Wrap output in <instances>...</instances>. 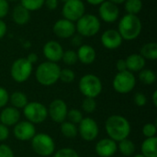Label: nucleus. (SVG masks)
<instances>
[{
    "label": "nucleus",
    "instance_id": "41",
    "mask_svg": "<svg viewBox=\"0 0 157 157\" xmlns=\"http://www.w3.org/2000/svg\"><path fill=\"white\" fill-rule=\"evenodd\" d=\"M9 136V130L8 127H6V125L0 123V142H4L6 141Z\"/></svg>",
    "mask_w": 157,
    "mask_h": 157
},
{
    "label": "nucleus",
    "instance_id": "42",
    "mask_svg": "<svg viewBox=\"0 0 157 157\" xmlns=\"http://www.w3.org/2000/svg\"><path fill=\"white\" fill-rule=\"evenodd\" d=\"M44 5L46 6V7L50 10H54L58 7L59 5V1L58 0H45Z\"/></svg>",
    "mask_w": 157,
    "mask_h": 157
},
{
    "label": "nucleus",
    "instance_id": "6",
    "mask_svg": "<svg viewBox=\"0 0 157 157\" xmlns=\"http://www.w3.org/2000/svg\"><path fill=\"white\" fill-rule=\"evenodd\" d=\"M32 150L40 156L47 157L53 155L55 150V143L53 139L47 133H36L31 139Z\"/></svg>",
    "mask_w": 157,
    "mask_h": 157
},
{
    "label": "nucleus",
    "instance_id": "29",
    "mask_svg": "<svg viewBox=\"0 0 157 157\" xmlns=\"http://www.w3.org/2000/svg\"><path fill=\"white\" fill-rule=\"evenodd\" d=\"M139 80L144 85H153L156 81V75L151 69H143L139 72Z\"/></svg>",
    "mask_w": 157,
    "mask_h": 157
},
{
    "label": "nucleus",
    "instance_id": "8",
    "mask_svg": "<svg viewBox=\"0 0 157 157\" xmlns=\"http://www.w3.org/2000/svg\"><path fill=\"white\" fill-rule=\"evenodd\" d=\"M113 88L120 94H128L133 90L136 86V78L133 73L126 70L119 72L112 82Z\"/></svg>",
    "mask_w": 157,
    "mask_h": 157
},
{
    "label": "nucleus",
    "instance_id": "46",
    "mask_svg": "<svg viewBox=\"0 0 157 157\" xmlns=\"http://www.w3.org/2000/svg\"><path fill=\"white\" fill-rule=\"evenodd\" d=\"M26 59L33 65L34 63H36L38 62V55H37L36 53H34V52H31V53H29V54L27 56Z\"/></svg>",
    "mask_w": 157,
    "mask_h": 157
},
{
    "label": "nucleus",
    "instance_id": "12",
    "mask_svg": "<svg viewBox=\"0 0 157 157\" xmlns=\"http://www.w3.org/2000/svg\"><path fill=\"white\" fill-rule=\"evenodd\" d=\"M68 108L66 103L59 98L51 102L48 108V116L56 123H62L66 121Z\"/></svg>",
    "mask_w": 157,
    "mask_h": 157
},
{
    "label": "nucleus",
    "instance_id": "51",
    "mask_svg": "<svg viewBox=\"0 0 157 157\" xmlns=\"http://www.w3.org/2000/svg\"><path fill=\"white\" fill-rule=\"evenodd\" d=\"M58 1H59V2H63V3L64 4V3H65V2H67L68 0H58Z\"/></svg>",
    "mask_w": 157,
    "mask_h": 157
},
{
    "label": "nucleus",
    "instance_id": "13",
    "mask_svg": "<svg viewBox=\"0 0 157 157\" xmlns=\"http://www.w3.org/2000/svg\"><path fill=\"white\" fill-rule=\"evenodd\" d=\"M98 16L106 23H113L120 17V8L109 0L104 1L98 6Z\"/></svg>",
    "mask_w": 157,
    "mask_h": 157
},
{
    "label": "nucleus",
    "instance_id": "9",
    "mask_svg": "<svg viewBox=\"0 0 157 157\" xmlns=\"http://www.w3.org/2000/svg\"><path fill=\"white\" fill-rule=\"evenodd\" d=\"M33 66L26 58H18L11 65L10 75L17 83L26 82L31 75Z\"/></svg>",
    "mask_w": 157,
    "mask_h": 157
},
{
    "label": "nucleus",
    "instance_id": "34",
    "mask_svg": "<svg viewBox=\"0 0 157 157\" xmlns=\"http://www.w3.org/2000/svg\"><path fill=\"white\" fill-rule=\"evenodd\" d=\"M97 109V101L92 98H85L82 101V109L86 113H92Z\"/></svg>",
    "mask_w": 157,
    "mask_h": 157
},
{
    "label": "nucleus",
    "instance_id": "1",
    "mask_svg": "<svg viewBox=\"0 0 157 157\" xmlns=\"http://www.w3.org/2000/svg\"><path fill=\"white\" fill-rule=\"evenodd\" d=\"M105 129L109 138L116 143L128 138L132 130L129 121L121 115L109 116L105 122Z\"/></svg>",
    "mask_w": 157,
    "mask_h": 157
},
{
    "label": "nucleus",
    "instance_id": "30",
    "mask_svg": "<svg viewBox=\"0 0 157 157\" xmlns=\"http://www.w3.org/2000/svg\"><path fill=\"white\" fill-rule=\"evenodd\" d=\"M45 0H20V5L30 11H37L44 6Z\"/></svg>",
    "mask_w": 157,
    "mask_h": 157
},
{
    "label": "nucleus",
    "instance_id": "21",
    "mask_svg": "<svg viewBox=\"0 0 157 157\" xmlns=\"http://www.w3.org/2000/svg\"><path fill=\"white\" fill-rule=\"evenodd\" d=\"M127 70L132 73H137L143 70L145 66V59L140 53H132L126 59Z\"/></svg>",
    "mask_w": 157,
    "mask_h": 157
},
{
    "label": "nucleus",
    "instance_id": "36",
    "mask_svg": "<svg viewBox=\"0 0 157 157\" xmlns=\"http://www.w3.org/2000/svg\"><path fill=\"white\" fill-rule=\"evenodd\" d=\"M157 128L155 123H146L143 128V133L146 138L155 137Z\"/></svg>",
    "mask_w": 157,
    "mask_h": 157
},
{
    "label": "nucleus",
    "instance_id": "48",
    "mask_svg": "<svg viewBox=\"0 0 157 157\" xmlns=\"http://www.w3.org/2000/svg\"><path fill=\"white\" fill-rule=\"evenodd\" d=\"M152 99H153V103H154V106H155V107H157V91H156V90H155V91L154 92Z\"/></svg>",
    "mask_w": 157,
    "mask_h": 157
},
{
    "label": "nucleus",
    "instance_id": "33",
    "mask_svg": "<svg viewBox=\"0 0 157 157\" xmlns=\"http://www.w3.org/2000/svg\"><path fill=\"white\" fill-rule=\"evenodd\" d=\"M75 74L72 69H69V68L61 69L59 80H61L63 83L69 84V83H72L75 80Z\"/></svg>",
    "mask_w": 157,
    "mask_h": 157
},
{
    "label": "nucleus",
    "instance_id": "52",
    "mask_svg": "<svg viewBox=\"0 0 157 157\" xmlns=\"http://www.w3.org/2000/svg\"><path fill=\"white\" fill-rule=\"evenodd\" d=\"M8 2H16V1H17V0H7Z\"/></svg>",
    "mask_w": 157,
    "mask_h": 157
},
{
    "label": "nucleus",
    "instance_id": "43",
    "mask_svg": "<svg viewBox=\"0 0 157 157\" xmlns=\"http://www.w3.org/2000/svg\"><path fill=\"white\" fill-rule=\"evenodd\" d=\"M72 44L75 47H80L83 44V37L80 36L79 34H75L72 37Z\"/></svg>",
    "mask_w": 157,
    "mask_h": 157
},
{
    "label": "nucleus",
    "instance_id": "44",
    "mask_svg": "<svg viewBox=\"0 0 157 157\" xmlns=\"http://www.w3.org/2000/svg\"><path fill=\"white\" fill-rule=\"evenodd\" d=\"M116 67L118 72H123L127 70V66H126V62L123 59H120L118 60L117 63H116Z\"/></svg>",
    "mask_w": 157,
    "mask_h": 157
},
{
    "label": "nucleus",
    "instance_id": "3",
    "mask_svg": "<svg viewBox=\"0 0 157 157\" xmlns=\"http://www.w3.org/2000/svg\"><path fill=\"white\" fill-rule=\"evenodd\" d=\"M61 67L57 63L43 62L36 69L35 77L39 84L43 86H51L54 85L60 77Z\"/></svg>",
    "mask_w": 157,
    "mask_h": 157
},
{
    "label": "nucleus",
    "instance_id": "40",
    "mask_svg": "<svg viewBox=\"0 0 157 157\" xmlns=\"http://www.w3.org/2000/svg\"><path fill=\"white\" fill-rule=\"evenodd\" d=\"M0 157H15L12 149L6 144H0Z\"/></svg>",
    "mask_w": 157,
    "mask_h": 157
},
{
    "label": "nucleus",
    "instance_id": "20",
    "mask_svg": "<svg viewBox=\"0 0 157 157\" xmlns=\"http://www.w3.org/2000/svg\"><path fill=\"white\" fill-rule=\"evenodd\" d=\"M77 59L84 64H91L95 62L97 57L96 50L87 44H82L80 47H78V50L76 52Z\"/></svg>",
    "mask_w": 157,
    "mask_h": 157
},
{
    "label": "nucleus",
    "instance_id": "49",
    "mask_svg": "<svg viewBox=\"0 0 157 157\" xmlns=\"http://www.w3.org/2000/svg\"><path fill=\"white\" fill-rule=\"evenodd\" d=\"M109 1H110L111 3H113V4H115V5H120V4H123L126 0H109Z\"/></svg>",
    "mask_w": 157,
    "mask_h": 157
},
{
    "label": "nucleus",
    "instance_id": "45",
    "mask_svg": "<svg viewBox=\"0 0 157 157\" xmlns=\"http://www.w3.org/2000/svg\"><path fill=\"white\" fill-rule=\"evenodd\" d=\"M6 30H7V27L6 22L3 21V19H0V40L5 37Z\"/></svg>",
    "mask_w": 157,
    "mask_h": 157
},
{
    "label": "nucleus",
    "instance_id": "23",
    "mask_svg": "<svg viewBox=\"0 0 157 157\" xmlns=\"http://www.w3.org/2000/svg\"><path fill=\"white\" fill-rule=\"evenodd\" d=\"M142 155L144 157H157V138H146L141 146Z\"/></svg>",
    "mask_w": 157,
    "mask_h": 157
},
{
    "label": "nucleus",
    "instance_id": "39",
    "mask_svg": "<svg viewBox=\"0 0 157 157\" xmlns=\"http://www.w3.org/2000/svg\"><path fill=\"white\" fill-rule=\"evenodd\" d=\"M9 11V2L7 0H0V19H3Z\"/></svg>",
    "mask_w": 157,
    "mask_h": 157
},
{
    "label": "nucleus",
    "instance_id": "2",
    "mask_svg": "<svg viewBox=\"0 0 157 157\" xmlns=\"http://www.w3.org/2000/svg\"><path fill=\"white\" fill-rule=\"evenodd\" d=\"M142 29L143 24L137 15L126 14L119 21L117 30L121 34L122 40H133L140 36Z\"/></svg>",
    "mask_w": 157,
    "mask_h": 157
},
{
    "label": "nucleus",
    "instance_id": "11",
    "mask_svg": "<svg viewBox=\"0 0 157 157\" xmlns=\"http://www.w3.org/2000/svg\"><path fill=\"white\" fill-rule=\"evenodd\" d=\"M77 131L80 137L86 142L94 141L98 137L99 132V129L97 121L89 117L83 118V120L78 124Z\"/></svg>",
    "mask_w": 157,
    "mask_h": 157
},
{
    "label": "nucleus",
    "instance_id": "37",
    "mask_svg": "<svg viewBox=\"0 0 157 157\" xmlns=\"http://www.w3.org/2000/svg\"><path fill=\"white\" fill-rule=\"evenodd\" d=\"M9 101V94L7 90L0 86V109L5 108Z\"/></svg>",
    "mask_w": 157,
    "mask_h": 157
},
{
    "label": "nucleus",
    "instance_id": "14",
    "mask_svg": "<svg viewBox=\"0 0 157 157\" xmlns=\"http://www.w3.org/2000/svg\"><path fill=\"white\" fill-rule=\"evenodd\" d=\"M52 31L60 39H69L76 32L75 24L66 18H60L54 23Z\"/></svg>",
    "mask_w": 157,
    "mask_h": 157
},
{
    "label": "nucleus",
    "instance_id": "35",
    "mask_svg": "<svg viewBox=\"0 0 157 157\" xmlns=\"http://www.w3.org/2000/svg\"><path fill=\"white\" fill-rule=\"evenodd\" d=\"M53 154L54 155L52 157H79V155L77 154L75 150H74L73 148H69V147L62 148Z\"/></svg>",
    "mask_w": 157,
    "mask_h": 157
},
{
    "label": "nucleus",
    "instance_id": "25",
    "mask_svg": "<svg viewBox=\"0 0 157 157\" xmlns=\"http://www.w3.org/2000/svg\"><path fill=\"white\" fill-rule=\"evenodd\" d=\"M10 103L12 107L16 109H23L29 102H28V98L27 96L21 92V91H15L13 92L10 97H9Z\"/></svg>",
    "mask_w": 157,
    "mask_h": 157
},
{
    "label": "nucleus",
    "instance_id": "50",
    "mask_svg": "<svg viewBox=\"0 0 157 157\" xmlns=\"http://www.w3.org/2000/svg\"><path fill=\"white\" fill-rule=\"evenodd\" d=\"M133 157H144V156L141 154V155H134Z\"/></svg>",
    "mask_w": 157,
    "mask_h": 157
},
{
    "label": "nucleus",
    "instance_id": "32",
    "mask_svg": "<svg viewBox=\"0 0 157 157\" xmlns=\"http://www.w3.org/2000/svg\"><path fill=\"white\" fill-rule=\"evenodd\" d=\"M62 60L67 65H74L78 61L76 52H75L73 50H67V51L63 52Z\"/></svg>",
    "mask_w": 157,
    "mask_h": 157
},
{
    "label": "nucleus",
    "instance_id": "18",
    "mask_svg": "<svg viewBox=\"0 0 157 157\" xmlns=\"http://www.w3.org/2000/svg\"><path fill=\"white\" fill-rule=\"evenodd\" d=\"M96 154L99 157L113 156L118 151L117 143L110 138H105L98 141L95 146Z\"/></svg>",
    "mask_w": 157,
    "mask_h": 157
},
{
    "label": "nucleus",
    "instance_id": "15",
    "mask_svg": "<svg viewBox=\"0 0 157 157\" xmlns=\"http://www.w3.org/2000/svg\"><path fill=\"white\" fill-rule=\"evenodd\" d=\"M13 134L15 138L19 141H29L36 134V128L34 124L28 121H18L14 125Z\"/></svg>",
    "mask_w": 157,
    "mask_h": 157
},
{
    "label": "nucleus",
    "instance_id": "17",
    "mask_svg": "<svg viewBox=\"0 0 157 157\" xmlns=\"http://www.w3.org/2000/svg\"><path fill=\"white\" fill-rule=\"evenodd\" d=\"M102 45L108 50H115L121 46L122 38L117 29H108L103 32L100 38Z\"/></svg>",
    "mask_w": 157,
    "mask_h": 157
},
{
    "label": "nucleus",
    "instance_id": "31",
    "mask_svg": "<svg viewBox=\"0 0 157 157\" xmlns=\"http://www.w3.org/2000/svg\"><path fill=\"white\" fill-rule=\"evenodd\" d=\"M83 113L82 111H80L79 109H72L70 110H68L67 112V117L66 119L68 120V121L74 123V124H79L80 121L83 120Z\"/></svg>",
    "mask_w": 157,
    "mask_h": 157
},
{
    "label": "nucleus",
    "instance_id": "5",
    "mask_svg": "<svg viewBox=\"0 0 157 157\" xmlns=\"http://www.w3.org/2000/svg\"><path fill=\"white\" fill-rule=\"evenodd\" d=\"M79 90L85 98H96L102 92V82L98 76L93 74H87L82 76L79 80Z\"/></svg>",
    "mask_w": 157,
    "mask_h": 157
},
{
    "label": "nucleus",
    "instance_id": "26",
    "mask_svg": "<svg viewBox=\"0 0 157 157\" xmlns=\"http://www.w3.org/2000/svg\"><path fill=\"white\" fill-rule=\"evenodd\" d=\"M118 150L124 155V156H132L135 152V144L133 142L128 138L121 140L117 144Z\"/></svg>",
    "mask_w": 157,
    "mask_h": 157
},
{
    "label": "nucleus",
    "instance_id": "28",
    "mask_svg": "<svg viewBox=\"0 0 157 157\" xmlns=\"http://www.w3.org/2000/svg\"><path fill=\"white\" fill-rule=\"evenodd\" d=\"M124 8L127 14L137 15L143 9L142 0H126L124 2Z\"/></svg>",
    "mask_w": 157,
    "mask_h": 157
},
{
    "label": "nucleus",
    "instance_id": "19",
    "mask_svg": "<svg viewBox=\"0 0 157 157\" xmlns=\"http://www.w3.org/2000/svg\"><path fill=\"white\" fill-rule=\"evenodd\" d=\"M20 120V112L14 107H6L0 113V123L6 127L16 125Z\"/></svg>",
    "mask_w": 157,
    "mask_h": 157
},
{
    "label": "nucleus",
    "instance_id": "27",
    "mask_svg": "<svg viewBox=\"0 0 157 157\" xmlns=\"http://www.w3.org/2000/svg\"><path fill=\"white\" fill-rule=\"evenodd\" d=\"M61 132L65 138L73 139L78 133L77 126L70 121H63L61 123Z\"/></svg>",
    "mask_w": 157,
    "mask_h": 157
},
{
    "label": "nucleus",
    "instance_id": "22",
    "mask_svg": "<svg viewBox=\"0 0 157 157\" xmlns=\"http://www.w3.org/2000/svg\"><path fill=\"white\" fill-rule=\"evenodd\" d=\"M12 18L17 25H25L30 19V13L20 4L16 6L12 11Z\"/></svg>",
    "mask_w": 157,
    "mask_h": 157
},
{
    "label": "nucleus",
    "instance_id": "16",
    "mask_svg": "<svg viewBox=\"0 0 157 157\" xmlns=\"http://www.w3.org/2000/svg\"><path fill=\"white\" fill-rule=\"evenodd\" d=\"M44 57L49 61L52 63H58L62 60L63 54V46L56 40H49L47 41L42 49Z\"/></svg>",
    "mask_w": 157,
    "mask_h": 157
},
{
    "label": "nucleus",
    "instance_id": "47",
    "mask_svg": "<svg viewBox=\"0 0 157 157\" xmlns=\"http://www.w3.org/2000/svg\"><path fill=\"white\" fill-rule=\"evenodd\" d=\"M104 1L106 0H86V2L92 6H99L100 4H102Z\"/></svg>",
    "mask_w": 157,
    "mask_h": 157
},
{
    "label": "nucleus",
    "instance_id": "24",
    "mask_svg": "<svg viewBox=\"0 0 157 157\" xmlns=\"http://www.w3.org/2000/svg\"><path fill=\"white\" fill-rule=\"evenodd\" d=\"M140 54L146 60L155 61L157 59V43L156 42H148L145 43L140 51Z\"/></svg>",
    "mask_w": 157,
    "mask_h": 157
},
{
    "label": "nucleus",
    "instance_id": "4",
    "mask_svg": "<svg viewBox=\"0 0 157 157\" xmlns=\"http://www.w3.org/2000/svg\"><path fill=\"white\" fill-rule=\"evenodd\" d=\"M101 22L98 17L93 14H84L75 24L77 33L86 38L96 36L100 30Z\"/></svg>",
    "mask_w": 157,
    "mask_h": 157
},
{
    "label": "nucleus",
    "instance_id": "38",
    "mask_svg": "<svg viewBox=\"0 0 157 157\" xmlns=\"http://www.w3.org/2000/svg\"><path fill=\"white\" fill-rule=\"evenodd\" d=\"M134 103L138 107H144L147 103V98L143 93H136L134 95Z\"/></svg>",
    "mask_w": 157,
    "mask_h": 157
},
{
    "label": "nucleus",
    "instance_id": "7",
    "mask_svg": "<svg viewBox=\"0 0 157 157\" xmlns=\"http://www.w3.org/2000/svg\"><path fill=\"white\" fill-rule=\"evenodd\" d=\"M23 114L28 121L32 124H40L48 118V109L42 103L33 101L23 108Z\"/></svg>",
    "mask_w": 157,
    "mask_h": 157
},
{
    "label": "nucleus",
    "instance_id": "10",
    "mask_svg": "<svg viewBox=\"0 0 157 157\" xmlns=\"http://www.w3.org/2000/svg\"><path fill=\"white\" fill-rule=\"evenodd\" d=\"M86 11L85 4L82 0H68L63 4L62 13L63 18L76 22Z\"/></svg>",
    "mask_w": 157,
    "mask_h": 157
}]
</instances>
